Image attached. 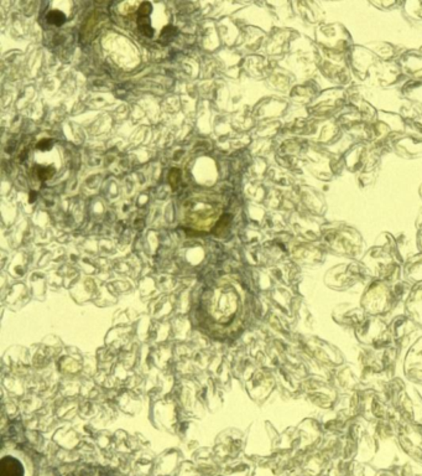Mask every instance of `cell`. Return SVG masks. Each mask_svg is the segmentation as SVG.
Segmentation results:
<instances>
[{
	"label": "cell",
	"mask_w": 422,
	"mask_h": 476,
	"mask_svg": "<svg viewBox=\"0 0 422 476\" xmlns=\"http://www.w3.org/2000/svg\"><path fill=\"white\" fill-rule=\"evenodd\" d=\"M51 146H52V142H51L50 139H45V140L40 142V143L37 144V149H39V151H48Z\"/></svg>",
	"instance_id": "8"
},
{
	"label": "cell",
	"mask_w": 422,
	"mask_h": 476,
	"mask_svg": "<svg viewBox=\"0 0 422 476\" xmlns=\"http://www.w3.org/2000/svg\"><path fill=\"white\" fill-rule=\"evenodd\" d=\"M138 28H139L140 32L144 34L145 37H154V29L151 28L149 17H139L138 18Z\"/></svg>",
	"instance_id": "2"
},
{
	"label": "cell",
	"mask_w": 422,
	"mask_h": 476,
	"mask_svg": "<svg viewBox=\"0 0 422 476\" xmlns=\"http://www.w3.org/2000/svg\"><path fill=\"white\" fill-rule=\"evenodd\" d=\"M24 466L14 457H4L0 461V476H24Z\"/></svg>",
	"instance_id": "1"
},
{
	"label": "cell",
	"mask_w": 422,
	"mask_h": 476,
	"mask_svg": "<svg viewBox=\"0 0 422 476\" xmlns=\"http://www.w3.org/2000/svg\"><path fill=\"white\" fill-rule=\"evenodd\" d=\"M54 174V169L52 166H48V168L40 166V168H37V175H39V178H40L41 180H48L50 178H52Z\"/></svg>",
	"instance_id": "5"
},
{
	"label": "cell",
	"mask_w": 422,
	"mask_h": 476,
	"mask_svg": "<svg viewBox=\"0 0 422 476\" xmlns=\"http://www.w3.org/2000/svg\"><path fill=\"white\" fill-rule=\"evenodd\" d=\"M46 19H48V23H50V24L60 26V25L63 24L66 21V15L62 12H59V10H51L46 15Z\"/></svg>",
	"instance_id": "3"
},
{
	"label": "cell",
	"mask_w": 422,
	"mask_h": 476,
	"mask_svg": "<svg viewBox=\"0 0 422 476\" xmlns=\"http://www.w3.org/2000/svg\"><path fill=\"white\" fill-rule=\"evenodd\" d=\"M180 176H181V171L179 169H176V168H174V169L170 171L169 182L174 189L177 187V184H179V181H180Z\"/></svg>",
	"instance_id": "6"
},
{
	"label": "cell",
	"mask_w": 422,
	"mask_h": 476,
	"mask_svg": "<svg viewBox=\"0 0 422 476\" xmlns=\"http://www.w3.org/2000/svg\"><path fill=\"white\" fill-rule=\"evenodd\" d=\"M177 29L174 28V26H166L163 28V32H161V37H160V43L166 45V44L170 43L171 40L175 39L176 35H177Z\"/></svg>",
	"instance_id": "4"
},
{
	"label": "cell",
	"mask_w": 422,
	"mask_h": 476,
	"mask_svg": "<svg viewBox=\"0 0 422 476\" xmlns=\"http://www.w3.org/2000/svg\"><path fill=\"white\" fill-rule=\"evenodd\" d=\"M151 10H152V6H151L150 3L144 1V3L139 6V17H149L151 14Z\"/></svg>",
	"instance_id": "7"
}]
</instances>
